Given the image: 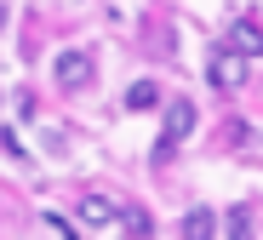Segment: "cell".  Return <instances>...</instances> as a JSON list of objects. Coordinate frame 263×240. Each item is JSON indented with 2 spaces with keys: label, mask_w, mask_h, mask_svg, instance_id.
<instances>
[{
  "label": "cell",
  "mask_w": 263,
  "mask_h": 240,
  "mask_svg": "<svg viewBox=\"0 0 263 240\" xmlns=\"http://www.w3.org/2000/svg\"><path fill=\"white\" fill-rule=\"evenodd\" d=\"M195 132V103L189 98H172V109H166V126H160V143H155V160L166 166L172 155H178V143Z\"/></svg>",
  "instance_id": "6da1fadb"
},
{
  "label": "cell",
  "mask_w": 263,
  "mask_h": 240,
  "mask_svg": "<svg viewBox=\"0 0 263 240\" xmlns=\"http://www.w3.org/2000/svg\"><path fill=\"white\" fill-rule=\"evenodd\" d=\"M52 80H58L63 91H86V86L98 80L92 52H58V58H52Z\"/></svg>",
  "instance_id": "7a4b0ae2"
},
{
  "label": "cell",
  "mask_w": 263,
  "mask_h": 240,
  "mask_svg": "<svg viewBox=\"0 0 263 240\" xmlns=\"http://www.w3.org/2000/svg\"><path fill=\"white\" fill-rule=\"evenodd\" d=\"M206 75H212V86H217V91H235V86H246V80H252V69H246V52H235V46L212 52Z\"/></svg>",
  "instance_id": "3957f363"
},
{
  "label": "cell",
  "mask_w": 263,
  "mask_h": 240,
  "mask_svg": "<svg viewBox=\"0 0 263 240\" xmlns=\"http://www.w3.org/2000/svg\"><path fill=\"white\" fill-rule=\"evenodd\" d=\"M223 46H235V52H246V58H263V29H257L252 17H235Z\"/></svg>",
  "instance_id": "277c9868"
},
{
  "label": "cell",
  "mask_w": 263,
  "mask_h": 240,
  "mask_svg": "<svg viewBox=\"0 0 263 240\" xmlns=\"http://www.w3.org/2000/svg\"><path fill=\"white\" fill-rule=\"evenodd\" d=\"M115 217H120V212H115L103 195H86V200H80V223H86V229H115Z\"/></svg>",
  "instance_id": "5b68a950"
},
{
  "label": "cell",
  "mask_w": 263,
  "mask_h": 240,
  "mask_svg": "<svg viewBox=\"0 0 263 240\" xmlns=\"http://www.w3.org/2000/svg\"><path fill=\"white\" fill-rule=\"evenodd\" d=\"M115 229H120V234H138V240H143V234H155V217H149L143 206H126V212L115 217Z\"/></svg>",
  "instance_id": "8992f818"
},
{
  "label": "cell",
  "mask_w": 263,
  "mask_h": 240,
  "mask_svg": "<svg viewBox=\"0 0 263 240\" xmlns=\"http://www.w3.org/2000/svg\"><path fill=\"white\" fill-rule=\"evenodd\" d=\"M160 103V86L155 80H132L126 86V109H155Z\"/></svg>",
  "instance_id": "52a82bcc"
},
{
  "label": "cell",
  "mask_w": 263,
  "mask_h": 240,
  "mask_svg": "<svg viewBox=\"0 0 263 240\" xmlns=\"http://www.w3.org/2000/svg\"><path fill=\"white\" fill-rule=\"evenodd\" d=\"M217 234V223H212V212L206 206H195L189 217H183V240H212Z\"/></svg>",
  "instance_id": "ba28073f"
},
{
  "label": "cell",
  "mask_w": 263,
  "mask_h": 240,
  "mask_svg": "<svg viewBox=\"0 0 263 240\" xmlns=\"http://www.w3.org/2000/svg\"><path fill=\"white\" fill-rule=\"evenodd\" d=\"M217 229H223V234H252V223H246V212H240V206L229 212V223H217Z\"/></svg>",
  "instance_id": "9c48e42d"
},
{
  "label": "cell",
  "mask_w": 263,
  "mask_h": 240,
  "mask_svg": "<svg viewBox=\"0 0 263 240\" xmlns=\"http://www.w3.org/2000/svg\"><path fill=\"white\" fill-rule=\"evenodd\" d=\"M0 29H6V6H0Z\"/></svg>",
  "instance_id": "30bf717a"
}]
</instances>
